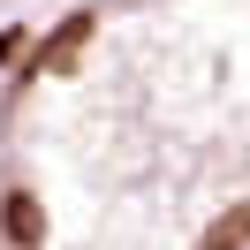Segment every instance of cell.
I'll return each mask as SVG.
<instances>
[{
	"mask_svg": "<svg viewBox=\"0 0 250 250\" xmlns=\"http://www.w3.org/2000/svg\"><path fill=\"white\" fill-rule=\"evenodd\" d=\"M0 250H250V0L8 23Z\"/></svg>",
	"mask_w": 250,
	"mask_h": 250,
	"instance_id": "cell-1",
	"label": "cell"
},
{
	"mask_svg": "<svg viewBox=\"0 0 250 250\" xmlns=\"http://www.w3.org/2000/svg\"><path fill=\"white\" fill-rule=\"evenodd\" d=\"M38 8H46V0H0V31H8V23H23V16H38Z\"/></svg>",
	"mask_w": 250,
	"mask_h": 250,
	"instance_id": "cell-2",
	"label": "cell"
}]
</instances>
